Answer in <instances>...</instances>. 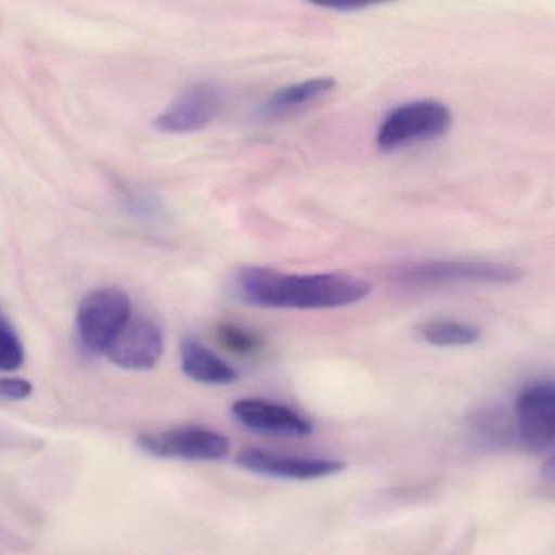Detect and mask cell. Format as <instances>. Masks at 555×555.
Instances as JSON below:
<instances>
[{
  "label": "cell",
  "mask_w": 555,
  "mask_h": 555,
  "mask_svg": "<svg viewBox=\"0 0 555 555\" xmlns=\"http://www.w3.org/2000/svg\"><path fill=\"white\" fill-rule=\"evenodd\" d=\"M138 447L158 460L222 461L230 454L225 435L194 425L139 435Z\"/></svg>",
  "instance_id": "obj_5"
},
{
  "label": "cell",
  "mask_w": 555,
  "mask_h": 555,
  "mask_svg": "<svg viewBox=\"0 0 555 555\" xmlns=\"http://www.w3.org/2000/svg\"><path fill=\"white\" fill-rule=\"evenodd\" d=\"M236 464L249 473L287 480H314L336 476L346 469V463L331 457L287 456L269 451L246 448L236 454Z\"/></svg>",
  "instance_id": "obj_9"
},
{
  "label": "cell",
  "mask_w": 555,
  "mask_h": 555,
  "mask_svg": "<svg viewBox=\"0 0 555 555\" xmlns=\"http://www.w3.org/2000/svg\"><path fill=\"white\" fill-rule=\"evenodd\" d=\"M180 353L181 370L193 382L223 386L232 385L238 379V372L232 365L194 337L183 339Z\"/></svg>",
  "instance_id": "obj_12"
},
{
  "label": "cell",
  "mask_w": 555,
  "mask_h": 555,
  "mask_svg": "<svg viewBox=\"0 0 555 555\" xmlns=\"http://www.w3.org/2000/svg\"><path fill=\"white\" fill-rule=\"evenodd\" d=\"M519 437L528 450H552L555 438V386L552 379L528 383L516 398Z\"/></svg>",
  "instance_id": "obj_6"
},
{
  "label": "cell",
  "mask_w": 555,
  "mask_h": 555,
  "mask_svg": "<svg viewBox=\"0 0 555 555\" xmlns=\"http://www.w3.org/2000/svg\"><path fill=\"white\" fill-rule=\"evenodd\" d=\"M0 555H12V554H8V552H4V551H2V548H0Z\"/></svg>",
  "instance_id": "obj_21"
},
{
  "label": "cell",
  "mask_w": 555,
  "mask_h": 555,
  "mask_svg": "<svg viewBox=\"0 0 555 555\" xmlns=\"http://www.w3.org/2000/svg\"><path fill=\"white\" fill-rule=\"evenodd\" d=\"M165 352L162 327L149 318H131L125 330L113 340L105 356L118 369L147 372L155 369Z\"/></svg>",
  "instance_id": "obj_8"
},
{
  "label": "cell",
  "mask_w": 555,
  "mask_h": 555,
  "mask_svg": "<svg viewBox=\"0 0 555 555\" xmlns=\"http://www.w3.org/2000/svg\"><path fill=\"white\" fill-rule=\"evenodd\" d=\"M44 441L8 422L0 421V454L11 451H40Z\"/></svg>",
  "instance_id": "obj_17"
},
{
  "label": "cell",
  "mask_w": 555,
  "mask_h": 555,
  "mask_svg": "<svg viewBox=\"0 0 555 555\" xmlns=\"http://www.w3.org/2000/svg\"><path fill=\"white\" fill-rule=\"evenodd\" d=\"M525 278L518 266L476 259H434L411 262L395 272L409 288H443L454 285H515Z\"/></svg>",
  "instance_id": "obj_2"
},
{
  "label": "cell",
  "mask_w": 555,
  "mask_h": 555,
  "mask_svg": "<svg viewBox=\"0 0 555 555\" xmlns=\"http://www.w3.org/2000/svg\"><path fill=\"white\" fill-rule=\"evenodd\" d=\"M365 279L349 272L291 274L262 266H246L233 274L235 298L268 310H336L360 304L372 294Z\"/></svg>",
  "instance_id": "obj_1"
},
{
  "label": "cell",
  "mask_w": 555,
  "mask_h": 555,
  "mask_svg": "<svg viewBox=\"0 0 555 555\" xmlns=\"http://www.w3.org/2000/svg\"><path fill=\"white\" fill-rule=\"evenodd\" d=\"M217 336L223 347L238 356H251V353L258 352L262 346V340L256 334L245 327L236 326V324H220Z\"/></svg>",
  "instance_id": "obj_16"
},
{
  "label": "cell",
  "mask_w": 555,
  "mask_h": 555,
  "mask_svg": "<svg viewBox=\"0 0 555 555\" xmlns=\"http://www.w3.org/2000/svg\"><path fill=\"white\" fill-rule=\"evenodd\" d=\"M453 113L438 100H415L396 106L376 131V147L385 154L427 144L448 134Z\"/></svg>",
  "instance_id": "obj_3"
},
{
  "label": "cell",
  "mask_w": 555,
  "mask_h": 555,
  "mask_svg": "<svg viewBox=\"0 0 555 555\" xmlns=\"http://www.w3.org/2000/svg\"><path fill=\"white\" fill-rule=\"evenodd\" d=\"M132 318L131 298L119 287H102L80 301L76 334L83 352L105 356L113 340Z\"/></svg>",
  "instance_id": "obj_4"
},
{
  "label": "cell",
  "mask_w": 555,
  "mask_h": 555,
  "mask_svg": "<svg viewBox=\"0 0 555 555\" xmlns=\"http://www.w3.org/2000/svg\"><path fill=\"white\" fill-rule=\"evenodd\" d=\"M225 95L212 82L188 87L164 113L155 118V129L164 134H191L206 129L222 112Z\"/></svg>",
  "instance_id": "obj_7"
},
{
  "label": "cell",
  "mask_w": 555,
  "mask_h": 555,
  "mask_svg": "<svg viewBox=\"0 0 555 555\" xmlns=\"http://www.w3.org/2000/svg\"><path fill=\"white\" fill-rule=\"evenodd\" d=\"M417 336L435 347H467L482 339V331L476 324L440 318L418 324Z\"/></svg>",
  "instance_id": "obj_13"
},
{
  "label": "cell",
  "mask_w": 555,
  "mask_h": 555,
  "mask_svg": "<svg viewBox=\"0 0 555 555\" xmlns=\"http://www.w3.org/2000/svg\"><path fill=\"white\" fill-rule=\"evenodd\" d=\"M122 206L135 219L142 222H158L164 219V206L160 199L154 194L144 193V191L129 190L122 194Z\"/></svg>",
  "instance_id": "obj_15"
},
{
  "label": "cell",
  "mask_w": 555,
  "mask_h": 555,
  "mask_svg": "<svg viewBox=\"0 0 555 555\" xmlns=\"http://www.w3.org/2000/svg\"><path fill=\"white\" fill-rule=\"evenodd\" d=\"M336 87L337 80L334 77H313V79L291 83V86L272 93L262 103L259 115L264 119H282L297 115L313 103L326 99L336 90Z\"/></svg>",
  "instance_id": "obj_11"
},
{
  "label": "cell",
  "mask_w": 555,
  "mask_h": 555,
  "mask_svg": "<svg viewBox=\"0 0 555 555\" xmlns=\"http://www.w3.org/2000/svg\"><path fill=\"white\" fill-rule=\"evenodd\" d=\"M0 548H8L12 552H25L30 548V542L21 538L17 532L11 531L0 519Z\"/></svg>",
  "instance_id": "obj_19"
},
{
  "label": "cell",
  "mask_w": 555,
  "mask_h": 555,
  "mask_svg": "<svg viewBox=\"0 0 555 555\" xmlns=\"http://www.w3.org/2000/svg\"><path fill=\"white\" fill-rule=\"evenodd\" d=\"M232 414L243 427L262 434L308 437L313 434V422L295 412L287 405L261 401V399H240L233 402Z\"/></svg>",
  "instance_id": "obj_10"
},
{
  "label": "cell",
  "mask_w": 555,
  "mask_h": 555,
  "mask_svg": "<svg viewBox=\"0 0 555 555\" xmlns=\"http://www.w3.org/2000/svg\"><path fill=\"white\" fill-rule=\"evenodd\" d=\"M34 395V385L28 379L18 376H5L0 378V399L5 401H25Z\"/></svg>",
  "instance_id": "obj_18"
},
{
  "label": "cell",
  "mask_w": 555,
  "mask_h": 555,
  "mask_svg": "<svg viewBox=\"0 0 555 555\" xmlns=\"http://www.w3.org/2000/svg\"><path fill=\"white\" fill-rule=\"evenodd\" d=\"M25 347L14 324L0 313V372L12 373L22 369Z\"/></svg>",
  "instance_id": "obj_14"
},
{
  "label": "cell",
  "mask_w": 555,
  "mask_h": 555,
  "mask_svg": "<svg viewBox=\"0 0 555 555\" xmlns=\"http://www.w3.org/2000/svg\"><path fill=\"white\" fill-rule=\"evenodd\" d=\"M321 9H327V11H336V12H344V14H352V12H362L366 11V9L370 8V5H320Z\"/></svg>",
  "instance_id": "obj_20"
}]
</instances>
